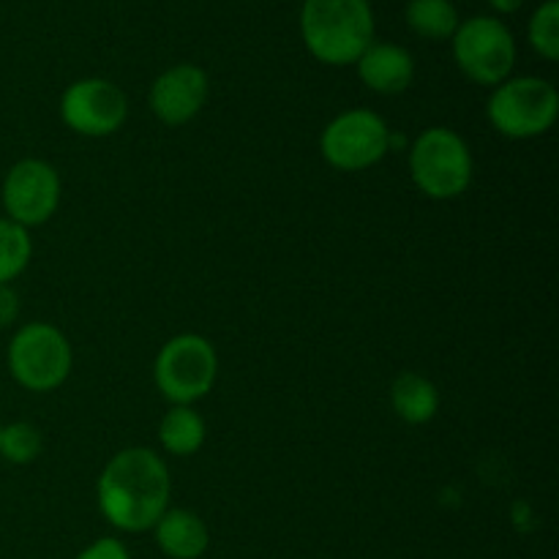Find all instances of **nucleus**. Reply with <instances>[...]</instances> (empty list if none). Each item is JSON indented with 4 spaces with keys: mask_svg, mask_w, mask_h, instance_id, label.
Returning a JSON list of instances; mask_svg holds the SVG:
<instances>
[{
    "mask_svg": "<svg viewBox=\"0 0 559 559\" xmlns=\"http://www.w3.org/2000/svg\"><path fill=\"white\" fill-rule=\"evenodd\" d=\"M167 464L147 448L115 453L98 478V508L112 527L145 533L169 511Z\"/></svg>",
    "mask_w": 559,
    "mask_h": 559,
    "instance_id": "1",
    "label": "nucleus"
},
{
    "mask_svg": "<svg viewBox=\"0 0 559 559\" xmlns=\"http://www.w3.org/2000/svg\"><path fill=\"white\" fill-rule=\"evenodd\" d=\"M300 36L320 63L349 66L374 41L369 0H304Z\"/></svg>",
    "mask_w": 559,
    "mask_h": 559,
    "instance_id": "2",
    "label": "nucleus"
},
{
    "mask_svg": "<svg viewBox=\"0 0 559 559\" xmlns=\"http://www.w3.org/2000/svg\"><path fill=\"white\" fill-rule=\"evenodd\" d=\"M409 175L429 200H456L473 183L467 142L445 126L426 129L409 151Z\"/></svg>",
    "mask_w": 559,
    "mask_h": 559,
    "instance_id": "3",
    "label": "nucleus"
},
{
    "mask_svg": "<svg viewBox=\"0 0 559 559\" xmlns=\"http://www.w3.org/2000/svg\"><path fill=\"white\" fill-rule=\"evenodd\" d=\"M559 112L557 87L540 76H508L495 87L486 118L511 140H533L555 126Z\"/></svg>",
    "mask_w": 559,
    "mask_h": 559,
    "instance_id": "4",
    "label": "nucleus"
},
{
    "mask_svg": "<svg viewBox=\"0 0 559 559\" xmlns=\"http://www.w3.org/2000/svg\"><path fill=\"white\" fill-rule=\"evenodd\" d=\"M216 374V349L197 333H180V336L169 338L158 349L156 364H153V377H156V388L162 391V396L173 404H183V407H191L197 399L207 396Z\"/></svg>",
    "mask_w": 559,
    "mask_h": 559,
    "instance_id": "5",
    "label": "nucleus"
},
{
    "mask_svg": "<svg viewBox=\"0 0 559 559\" xmlns=\"http://www.w3.org/2000/svg\"><path fill=\"white\" fill-rule=\"evenodd\" d=\"M71 364L74 355L69 338L47 322L22 325L9 344L11 377L33 393H49L63 385Z\"/></svg>",
    "mask_w": 559,
    "mask_h": 559,
    "instance_id": "6",
    "label": "nucleus"
},
{
    "mask_svg": "<svg viewBox=\"0 0 559 559\" xmlns=\"http://www.w3.org/2000/svg\"><path fill=\"white\" fill-rule=\"evenodd\" d=\"M453 58L473 82L497 87L511 76L516 66V38L506 22L495 16H473L459 22L453 33Z\"/></svg>",
    "mask_w": 559,
    "mask_h": 559,
    "instance_id": "7",
    "label": "nucleus"
},
{
    "mask_svg": "<svg viewBox=\"0 0 559 559\" xmlns=\"http://www.w3.org/2000/svg\"><path fill=\"white\" fill-rule=\"evenodd\" d=\"M320 151L331 167L360 173L374 167L391 151V129L371 109H347L325 126Z\"/></svg>",
    "mask_w": 559,
    "mask_h": 559,
    "instance_id": "8",
    "label": "nucleus"
},
{
    "mask_svg": "<svg viewBox=\"0 0 559 559\" xmlns=\"http://www.w3.org/2000/svg\"><path fill=\"white\" fill-rule=\"evenodd\" d=\"M60 118L82 136H109L129 118V98L102 76L76 80L60 98Z\"/></svg>",
    "mask_w": 559,
    "mask_h": 559,
    "instance_id": "9",
    "label": "nucleus"
},
{
    "mask_svg": "<svg viewBox=\"0 0 559 559\" xmlns=\"http://www.w3.org/2000/svg\"><path fill=\"white\" fill-rule=\"evenodd\" d=\"M60 178L41 158H22L3 180L5 216L20 227H38L58 211Z\"/></svg>",
    "mask_w": 559,
    "mask_h": 559,
    "instance_id": "10",
    "label": "nucleus"
},
{
    "mask_svg": "<svg viewBox=\"0 0 559 559\" xmlns=\"http://www.w3.org/2000/svg\"><path fill=\"white\" fill-rule=\"evenodd\" d=\"M207 102V74L194 63H178L158 74L151 87V109L162 123L183 126Z\"/></svg>",
    "mask_w": 559,
    "mask_h": 559,
    "instance_id": "11",
    "label": "nucleus"
},
{
    "mask_svg": "<svg viewBox=\"0 0 559 559\" xmlns=\"http://www.w3.org/2000/svg\"><path fill=\"white\" fill-rule=\"evenodd\" d=\"M358 76L369 91L382 93V96H396L404 93L415 80V60L399 44L371 41L366 52L355 60Z\"/></svg>",
    "mask_w": 559,
    "mask_h": 559,
    "instance_id": "12",
    "label": "nucleus"
},
{
    "mask_svg": "<svg viewBox=\"0 0 559 559\" xmlns=\"http://www.w3.org/2000/svg\"><path fill=\"white\" fill-rule=\"evenodd\" d=\"M156 544L158 549L173 559H200L211 544L205 522L191 511H167L156 522Z\"/></svg>",
    "mask_w": 559,
    "mask_h": 559,
    "instance_id": "13",
    "label": "nucleus"
},
{
    "mask_svg": "<svg viewBox=\"0 0 559 559\" xmlns=\"http://www.w3.org/2000/svg\"><path fill=\"white\" fill-rule=\"evenodd\" d=\"M391 404L393 413L404 420V424H429L440 409V393H437L435 382L426 380L424 374L415 371H404L393 380L391 385Z\"/></svg>",
    "mask_w": 559,
    "mask_h": 559,
    "instance_id": "14",
    "label": "nucleus"
},
{
    "mask_svg": "<svg viewBox=\"0 0 559 559\" xmlns=\"http://www.w3.org/2000/svg\"><path fill=\"white\" fill-rule=\"evenodd\" d=\"M158 440L173 456H194L205 445V420L191 407L175 404L158 426Z\"/></svg>",
    "mask_w": 559,
    "mask_h": 559,
    "instance_id": "15",
    "label": "nucleus"
},
{
    "mask_svg": "<svg viewBox=\"0 0 559 559\" xmlns=\"http://www.w3.org/2000/svg\"><path fill=\"white\" fill-rule=\"evenodd\" d=\"M404 16L418 36L431 41L453 38L459 27V11L451 0H409Z\"/></svg>",
    "mask_w": 559,
    "mask_h": 559,
    "instance_id": "16",
    "label": "nucleus"
},
{
    "mask_svg": "<svg viewBox=\"0 0 559 559\" xmlns=\"http://www.w3.org/2000/svg\"><path fill=\"white\" fill-rule=\"evenodd\" d=\"M33 254L31 235L11 218H0V284H9L27 267Z\"/></svg>",
    "mask_w": 559,
    "mask_h": 559,
    "instance_id": "17",
    "label": "nucleus"
},
{
    "mask_svg": "<svg viewBox=\"0 0 559 559\" xmlns=\"http://www.w3.org/2000/svg\"><path fill=\"white\" fill-rule=\"evenodd\" d=\"M530 47L546 60L559 58V3L557 0H544V3L535 9V14L530 16L527 27Z\"/></svg>",
    "mask_w": 559,
    "mask_h": 559,
    "instance_id": "18",
    "label": "nucleus"
},
{
    "mask_svg": "<svg viewBox=\"0 0 559 559\" xmlns=\"http://www.w3.org/2000/svg\"><path fill=\"white\" fill-rule=\"evenodd\" d=\"M41 453V435L36 426L9 424L0 426V456L11 464H31Z\"/></svg>",
    "mask_w": 559,
    "mask_h": 559,
    "instance_id": "19",
    "label": "nucleus"
},
{
    "mask_svg": "<svg viewBox=\"0 0 559 559\" xmlns=\"http://www.w3.org/2000/svg\"><path fill=\"white\" fill-rule=\"evenodd\" d=\"M76 559H131L129 551H126V546L120 544V540L115 538H102L96 540V544L87 546L85 551H82Z\"/></svg>",
    "mask_w": 559,
    "mask_h": 559,
    "instance_id": "20",
    "label": "nucleus"
},
{
    "mask_svg": "<svg viewBox=\"0 0 559 559\" xmlns=\"http://www.w3.org/2000/svg\"><path fill=\"white\" fill-rule=\"evenodd\" d=\"M20 314V298L9 284H0V328H9Z\"/></svg>",
    "mask_w": 559,
    "mask_h": 559,
    "instance_id": "21",
    "label": "nucleus"
},
{
    "mask_svg": "<svg viewBox=\"0 0 559 559\" xmlns=\"http://www.w3.org/2000/svg\"><path fill=\"white\" fill-rule=\"evenodd\" d=\"M524 0H489V5L495 11H500V14H513V11L522 9Z\"/></svg>",
    "mask_w": 559,
    "mask_h": 559,
    "instance_id": "22",
    "label": "nucleus"
}]
</instances>
